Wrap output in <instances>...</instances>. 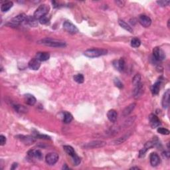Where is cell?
Masks as SVG:
<instances>
[{
  "label": "cell",
  "mask_w": 170,
  "mask_h": 170,
  "mask_svg": "<svg viewBox=\"0 0 170 170\" xmlns=\"http://www.w3.org/2000/svg\"><path fill=\"white\" fill-rule=\"evenodd\" d=\"M149 160H150V164L151 166L156 167L160 164V158L157 153H151L149 156Z\"/></svg>",
  "instance_id": "cell-15"
},
{
  "label": "cell",
  "mask_w": 170,
  "mask_h": 170,
  "mask_svg": "<svg viewBox=\"0 0 170 170\" xmlns=\"http://www.w3.org/2000/svg\"><path fill=\"white\" fill-rule=\"evenodd\" d=\"M143 92H144V88H143V85L140 83L138 85L136 86V88L134 91V95L135 98H138L140 96H141Z\"/></svg>",
  "instance_id": "cell-19"
},
{
  "label": "cell",
  "mask_w": 170,
  "mask_h": 170,
  "mask_svg": "<svg viewBox=\"0 0 170 170\" xmlns=\"http://www.w3.org/2000/svg\"><path fill=\"white\" fill-rule=\"evenodd\" d=\"M49 10L50 8L48 5H47V4H42V5H41L36 10L35 13H34L33 17L37 20H39L42 17L46 16L47 13H49Z\"/></svg>",
  "instance_id": "cell-3"
},
{
  "label": "cell",
  "mask_w": 170,
  "mask_h": 170,
  "mask_svg": "<svg viewBox=\"0 0 170 170\" xmlns=\"http://www.w3.org/2000/svg\"><path fill=\"white\" fill-rule=\"evenodd\" d=\"M118 23H119L120 25V27H122V28L125 29V30L128 31V32H130V33H132L133 32V29L131 28V27L127 23H126L125 21H123V20L119 19L118 20Z\"/></svg>",
  "instance_id": "cell-27"
},
{
  "label": "cell",
  "mask_w": 170,
  "mask_h": 170,
  "mask_svg": "<svg viewBox=\"0 0 170 170\" xmlns=\"http://www.w3.org/2000/svg\"><path fill=\"white\" fill-rule=\"evenodd\" d=\"M114 85H115L116 87H118V88H123V84L121 83V81H120L118 78H116L114 81Z\"/></svg>",
  "instance_id": "cell-35"
},
{
  "label": "cell",
  "mask_w": 170,
  "mask_h": 170,
  "mask_svg": "<svg viewBox=\"0 0 170 170\" xmlns=\"http://www.w3.org/2000/svg\"><path fill=\"white\" fill-rule=\"evenodd\" d=\"M13 107H14L15 110L17 111V112H26L28 110H27V108H25L23 106H21V105H14L13 106Z\"/></svg>",
  "instance_id": "cell-33"
},
{
  "label": "cell",
  "mask_w": 170,
  "mask_h": 170,
  "mask_svg": "<svg viewBox=\"0 0 170 170\" xmlns=\"http://www.w3.org/2000/svg\"><path fill=\"white\" fill-rule=\"evenodd\" d=\"M107 117L111 122H115L118 118L117 112L115 110H110L107 113Z\"/></svg>",
  "instance_id": "cell-21"
},
{
  "label": "cell",
  "mask_w": 170,
  "mask_h": 170,
  "mask_svg": "<svg viewBox=\"0 0 170 170\" xmlns=\"http://www.w3.org/2000/svg\"><path fill=\"white\" fill-rule=\"evenodd\" d=\"M39 22L41 24H47L49 22V19L47 16H45L39 19Z\"/></svg>",
  "instance_id": "cell-38"
},
{
  "label": "cell",
  "mask_w": 170,
  "mask_h": 170,
  "mask_svg": "<svg viewBox=\"0 0 170 170\" xmlns=\"http://www.w3.org/2000/svg\"><path fill=\"white\" fill-rule=\"evenodd\" d=\"M141 45V41H140L138 38H133L131 40V46L133 47L134 48H138Z\"/></svg>",
  "instance_id": "cell-30"
},
{
  "label": "cell",
  "mask_w": 170,
  "mask_h": 170,
  "mask_svg": "<svg viewBox=\"0 0 170 170\" xmlns=\"http://www.w3.org/2000/svg\"><path fill=\"white\" fill-rule=\"evenodd\" d=\"M72 160H73V162H74V164H75V165H78L79 164H80L81 162V158L78 157V156H74V158H72Z\"/></svg>",
  "instance_id": "cell-37"
},
{
  "label": "cell",
  "mask_w": 170,
  "mask_h": 170,
  "mask_svg": "<svg viewBox=\"0 0 170 170\" xmlns=\"http://www.w3.org/2000/svg\"><path fill=\"white\" fill-rule=\"evenodd\" d=\"M59 160V155L56 153H49L45 157V161L49 165H55Z\"/></svg>",
  "instance_id": "cell-6"
},
{
  "label": "cell",
  "mask_w": 170,
  "mask_h": 170,
  "mask_svg": "<svg viewBox=\"0 0 170 170\" xmlns=\"http://www.w3.org/2000/svg\"><path fill=\"white\" fill-rule=\"evenodd\" d=\"M106 145V142L102 140H96V141H92L87 144H85L84 148L86 149H94L103 148Z\"/></svg>",
  "instance_id": "cell-5"
},
{
  "label": "cell",
  "mask_w": 170,
  "mask_h": 170,
  "mask_svg": "<svg viewBox=\"0 0 170 170\" xmlns=\"http://www.w3.org/2000/svg\"><path fill=\"white\" fill-rule=\"evenodd\" d=\"M28 156L31 158H35L37 160H41L43 158V154L41 151L39 149H31L28 151Z\"/></svg>",
  "instance_id": "cell-16"
},
{
  "label": "cell",
  "mask_w": 170,
  "mask_h": 170,
  "mask_svg": "<svg viewBox=\"0 0 170 170\" xmlns=\"http://www.w3.org/2000/svg\"><path fill=\"white\" fill-rule=\"evenodd\" d=\"M63 149H64V150L65 151V152H66L68 155H69L70 156H71L72 158H74V156H76V153L75 152V151H74V148H72V146H63Z\"/></svg>",
  "instance_id": "cell-24"
},
{
  "label": "cell",
  "mask_w": 170,
  "mask_h": 170,
  "mask_svg": "<svg viewBox=\"0 0 170 170\" xmlns=\"http://www.w3.org/2000/svg\"><path fill=\"white\" fill-rule=\"evenodd\" d=\"M13 6V3L12 1H8L4 3L3 4H2L1 6V10L2 12H7L10 9L12 8Z\"/></svg>",
  "instance_id": "cell-26"
},
{
  "label": "cell",
  "mask_w": 170,
  "mask_h": 170,
  "mask_svg": "<svg viewBox=\"0 0 170 170\" xmlns=\"http://www.w3.org/2000/svg\"><path fill=\"white\" fill-rule=\"evenodd\" d=\"M153 55L156 60L162 61H164L165 58V53L160 47H155L153 50Z\"/></svg>",
  "instance_id": "cell-7"
},
{
  "label": "cell",
  "mask_w": 170,
  "mask_h": 170,
  "mask_svg": "<svg viewBox=\"0 0 170 170\" xmlns=\"http://www.w3.org/2000/svg\"><path fill=\"white\" fill-rule=\"evenodd\" d=\"M169 95H170V92H169V90H167L166 92H165L164 94V96L162 98V106L164 108H167L169 106Z\"/></svg>",
  "instance_id": "cell-17"
},
{
  "label": "cell",
  "mask_w": 170,
  "mask_h": 170,
  "mask_svg": "<svg viewBox=\"0 0 170 170\" xmlns=\"http://www.w3.org/2000/svg\"><path fill=\"white\" fill-rule=\"evenodd\" d=\"M156 144H156V142L155 141L147 142L146 144L144 145V148H143L140 151L139 157L140 158L144 157V156H145V154H146V153L147 152V151H148L149 149L153 148V147H154V146H156Z\"/></svg>",
  "instance_id": "cell-10"
},
{
  "label": "cell",
  "mask_w": 170,
  "mask_h": 170,
  "mask_svg": "<svg viewBox=\"0 0 170 170\" xmlns=\"http://www.w3.org/2000/svg\"><path fill=\"white\" fill-rule=\"evenodd\" d=\"M6 136H4L3 135L0 136V145H1V146H3V145L6 144Z\"/></svg>",
  "instance_id": "cell-40"
},
{
  "label": "cell",
  "mask_w": 170,
  "mask_h": 170,
  "mask_svg": "<svg viewBox=\"0 0 170 170\" xmlns=\"http://www.w3.org/2000/svg\"><path fill=\"white\" fill-rule=\"evenodd\" d=\"M139 169V168L138 167H133L131 168V169Z\"/></svg>",
  "instance_id": "cell-43"
},
{
  "label": "cell",
  "mask_w": 170,
  "mask_h": 170,
  "mask_svg": "<svg viewBox=\"0 0 170 170\" xmlns=\"http://www.w3.org/2000/svg\"><path fill=\"white\" fill-rule=\"evenodd\" d=\"M116 3L117 5L120 7H122V6H124V4H125V1H116Z\"/></svg>",
  "instance_id": "cell-41"
},
{
  "label": "cell",
  "mask_w": 170,
  "mask_h": 170,
  "mask_svg": "<svg viewBox=\"0 0 170 170\" xmlns=\"http://www.w3.org/2000/svg\"><path fill=\"white\" fill-rule=\"evenodd\" d=\"M113 65L119 71H123L125 69L126 63L123 59H120L119 60H116L113 61Z\"/></svg>",
  "instance_id": "cell-13"
},
{
  "label": "cell",
  "mask_w": 170,
  "mask_h": 170,
  "mask_svg": "<svg viewBox=\"0 0 170 170\" xmlns=\"http://www.w3.org/2000/svg\"><path fill=\"white\" fill-rule=\"evenodd\" d=\"M149 123H150V125L152 128H156L160 126L161 122L160 119L158 118V117L156 116V115H154L153 114L149 115Z\"/></svg>",
  "instance_id": "cell-12"
},
{
  "label": "cell",
  "mask_w": 170,
  "mask_h": 170,
  "mask_svg": "<svg viewBox=\"0 0 170 170\" xmlns=\"http://www.w3.org/2000/svg\"><path fill=\"white\" fill-rule=\"evenodd\" d=\"M25 22L27 24L29 25L31 27H36L37 26L38 23L37 20L35 19L33 16H28L26 18Z\"/></svg>",
  "instance_id": "cell-25"
},
{
  "label": "cell",
  "mask_w": 170,
  "mask_h": 170,
  "mask_svg": "<svg viewBox=\"0 0 170 170\" xmlns=\"http://www.w3.org/2000/svg\"><path fill=\"white\" fill-rule=\"evenodd\" d=\"M36 59H37L39 61H46L49 59L50 54L47 52H39L36 55Z\"/></svg>",
  "instance_id": "cell-18"
},
{
  "label": "cell",
  "mask_w": 170,
  "mask_h": 170,
  "mask_svg": "<svg viewBox=\"0 0 170 170\" xmlns=\"http://www.w3.org/2000/svg\"><path fill=\"white\" fill-rule=\"evenodd\" d=\"M35 137L36 138H40V139H45V140H50V137L47 135L40 134H36Z\"/></svg>",
  "instance_id": "cell-36"
},
{
  "label": "cell",
  "mask_w": 170,
  "mask_h": 170,
  "mask_svg": "<svg viewBox=\"0 0 170 170\" xmlns=\"http://www.w3.org/2000/svg\"><path fill=\"white\" fill-rule=\"evenodd\" d=\"M27 17L28 16H26V15L24 14V13H21V14L18 15L16 17L13 18V19L7 24V25L15 28V27L19 25L22 23L23 22L25 21Z\"/></svg>",
  "instance_id": "cell-4"
},
{
  "label": "cell",
  "mask_w": 170,
  "mask_h": 170,
  "mask_svg": "<svg viewBox=\"0 0 170 170\" xmlns=\"http://www.w3.org/2000/svg\"><path fill=\"white\" fill-rule=\"evenodd\" d=\"M136 106V103H132L124 108L123 112H122V114H123L124 116H127L130 114L132 111L134 110Z\"/></svg>",
  "instance_id": "cell-22"
},
{
  "label": "cell",
  "mask_w": 170,
  "mask_h": 170,
  "mask_svg": "<svg viewBox=\"0 0 170 170\" xmlns=\"http://www.w3.org/2000/svg\"><path fill=\"white\" fill-rule=\"evenodd\" d=\"M39 44L43 45L45 46L51 47H56V48H59V47H66V43L65 41L61 40H56V39H53L51 38H46L43 39L38 41Z\"/></svg>",
  "instance_id": "cell-1"
},
{
  "label": "cell",
  "mask_w": 170,
  "mask_h": 170,
  "mask_svg": "<svg viewBox=\"0 0 170 170\" xmlns=\"http://www.w3.org/2000/svg\"><path fill=\"white\" fill-rule=\"evenodd\" d=\"M63 28L68 33L71 34H76L78 32V29L70 21H65L63 23Z\"/></svg>",
  "instance_id": "cell-8"
},
{
  "label": "cell",
  "mask_w": 170,
  "mask_h": 170,
  "mask_svg": "<svg viewBox=\"0 0 170 170\" xmlns=\"http://www.w3.org/2000/svg\"><path fill=\"white\" fill-rule=\"evenodd\" d=\"M17 165H18V164H17V163H14V164H13L12 167H11V169H16L17 167Z\"/></svg>",
  "instance_id": "cell-42"
},
{
  "label": "cell",
  "mask_w": 170,
  "mask_h": 170,
  "mask_svg": "<svg viewBox=\"0 0 170 170\" xmlns=\"http://www.w3.org/2000/svg\"><path fill=\"white\" fill-rule=\"evenodd\" d=\"M139 22L144 28H148L151 24V19L146 15H141L139 16Z\"/></svg>",
  "instance_id": "cell-11"
},
{
  "label": "cell",
  "mask_w": 170,
  "mask_h": 170,
  "mask_svg": "<svg viewBox=\"0 0 170 170\" xmlns=\"http://www.w3.org/2000/svg\"><path fill=\"white\" fill-rule=\"evenodd\" d=\"M107 53V50L104 49H90L85 51L84 55L89 58H96L105 55Z\"/></svg>",
  "instance_id": "cell-2"
},
{
  "label": "cell",
  "mask_w": 170,
  "mask_h": 170,
  "mask_svg": "<svg viewBox=\"0 0 170 170\" xmlns=\"http://www.w3.org/2000/svg\"><path fill=\"white\" fill-rule=\"evenodd\" d=\"M28 67L29 69H31V70H33V71H37L41 67V61H39L37 59L34 58L29 61Z\"/></svg>",
  "instance_id": "cell-14"
},
{
  "label": "cell",
  "mask_w": 170,
  "mask_h": 170,
  "mask_svg": "<svg viewBox=\"0 0 170 170\" xmlns=\"http://www.w3.org/2000/svg\"><path fill=\"white\" fill-rule=\"evenodd\" d=\"M169 3H170L169 1H157V3H158L160 6H163V7L168 6Z\"/></svg>",
  "instance_id": "cell-39"
},
{
  "label": "cell",
  "mask_w": 170,
  "mask_h": 170,
  "mask_svg": "<svg viewBox=\"0 0 170 170\" xmlns=\"http://www.w3.org/2000/svg\"><path fill=\"white\" fill-rule=\"evenodd\" d=\"M18 139L21 140L22 142H23L25 144L27 145H31L34 142H35L36 139L35 136H24V135H19L17 136Z\"/></svg>",
  "instance_id": "cell-9"
},
{
  "label": "cell",
  "mask_w": 170,
  "mask_h": 170,
  "mask_svg": "<svg viewBox=\"0 0 170 170\" xmlns=\"http://www.w3.org/2000/svg\"><path fill=\"white\" fill-rule=\"evenodd\" d=\"M74 81L78 84H81L84 82V80H85V78H84V76L82 74H78L74 75Z\"/></svg>",
  "instance_id": "cell-31"
},
{
  "label": "cell",
  "mask_w": 170,
  "mask_h": 170,
  "mask_svg": "<svg viewBox=\"0 0 170 170\" xmlns=\"http://www.w3.org/2000/svg\"><path fill=\"white\" fill-rule=\"evenodd\" d=\"M161 82L160 81H157L154 85L151 87V92L153 95L158 94L160 92V87Z\"/></svg>",
  "instance_id": "cell-29"
},
{
  "label": "cell",
  "mask_w": 170,
  "mask_h": 170,
  "mask_svg": "<svg viewBox=\"0 0 170 170\" xmlns=\"http://www.w3.org/2000/svg\"><path fill=\"white\" fill-rule=\"evenodd\" d=\"M140 83H141V76H140V74H136L134 76V78L132 79L133 85L134 86H136Z\"/></svg>",
  "instance_id": "cell-32"
},
{
  "label": "cell",
  "mask_w": 170,
  "mask_h": 170,
  "mask_svg": "<svg viewBox=\"0 0 170 170\" xmlns=\"http://www.w3.org/2000/svg\"><path fill=\"white\" fill-rule=\"evenodd\" d=\"M131 134H132V133H131V132H129L127 134H124V136H121L120 138H118V139H116V140H114V144H122V143H124V142H126L127 140L128 139L129 137L130 136Z\"/></svg>",
  "instance_id": "cell-23"
},
{
  "label": "cell",
  "mask_w": 170,
  "mask_h": 170,
  "mask_svg": "<svg viewBox=\"0 0 170 170\" xmlns=\"http://www.w3.org/2000/svg\"><path fill=\"white\" fill-rule=\"evenodd\" d=\"M73 117L71 113L68 112H65L63 113V122L65 124H69L72 122Z\"/></svg>",
  "instance_id": "cell-28"
},
{
  "label": "cell",
  "mask_w": 170,
  "mask_h": 170,
  "mask_svg": "<svg viewBox=\"0 0 170 170\" xmlns=\"http://www.w3.org/2000/svg\"><path fill=\"white\" fill-rule=\"evenodd\" d=\"M24 98H25V103L28 104V105L33 106L36 103L35 97L32 94H27L25 95Z\"/></svg>",
  "instance_id": "cell-20"
},
{
  "label": "cell",
  "mask_w": 170,
  "mask_h": 170,
  "mask_svg": "<svg viewBox=\"0 0 170 170\" xmlns=\"http://www.w3.org/2000/svg\"><path fill=\"white\" fill-rule=\"evenodd\" d=\"M158 132L161 134H162V135H169V133H170L169 131L167 130V129L164 128H162V127L158 128Z\"/></svg>",
  "instance_id": "cell-34"
}]
</instances>
